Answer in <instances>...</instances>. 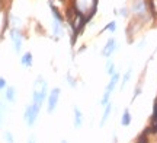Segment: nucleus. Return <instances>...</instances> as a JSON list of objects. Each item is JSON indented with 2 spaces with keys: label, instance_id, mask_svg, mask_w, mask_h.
<instances>
[{
  "label": "nucleus",
  "instance_id": "obj_11",
  "mask_svg": "<svg viewBox=\"0 0 157 143\" xmlns=\"http://www.w3.org/2000/svg\"><path fill=\"white\" fill-rule=\"evenodd\" d=\"M111 109H112V105L108 102V104H106V109H105V113H103V117H102V120H101V127L108 121V118H109V114H111Z\"/></svg>",
  "mask_w": 157,
  "mask_h": 143
},
{
  "label": "nucleus",
  "instance_id": "obj_3",
  "mask_svg": "<svg viewBox=\"0 0 157 143\" xmlns=\"http://www.w3.org/2000/svg\"><path fill=\"white\" fill-rule=\"evenodd\" d=\"M147 5L144 0H135L134 5H132V13H134L135 16L138 18H143L147 15Z\"/></svg>",
  "mask_w": 157,
  "mask_h": 143
},
{
  "label": "nucleus",
  "instance_id": "obj_12",
  "mask_svg": "<svg viewBox=\"0 0 157 143\" xmlns=\"http://www.w3.org/2000/svg\"><path fill=\"white\" fill-rule=\"evenodd\" d=\"M129 123H131V115H129L128 109H125L122 114V118H121V124L122 126H129Z\"/></svg>",
  "mask_w": 157,
  "mask_h": 143
},
{
  "label": "nucleus",
  "instance_id": "obj_10",
  "mask_svg": "<svg viewBox=\"0 0 157 143\" xmlns=\"http://www.w3.org/2000/svg\"><path fill=\"white\" fill-rule=\"evenodd\" d=\"M63 23L60 22V21H56L54 19V22H52V31H54V37L56 38H60L63 35Z\"/></svg>",
  "mask_w": 157,
  "mask_h": 143
},
{
  "label": "nucleus",
  "instance_id": "obj_23",
  "mask_svg": "<svg viewBox=\"0 0 157 143\" xmlns=\"http://www.w3.org/2000/svg\"><path fill=\"white\" fill-rule=\"evenodd\" d=\"M61 143H67V140H63V142Z\"/></svg>",
  "mask_w": 157,
  "mask_h": 143
},
{
  "label": "nucleus",
  "instance_id": "obj_4",
  "mask_svg": "<svg viewBox=\"0 0 157 143\" xmlns=\"http://www.w3.org/2000/svg\"><path fill=\"white\" fill-rule=\"evenodd\" d=\"M117 48H118V42L115 38H109V40L106 41V46L103 47V50H102V56L103 57H111L113 53L117 51Z\"/></svg>",
  "mask_w": 157,
  "mask_h": 143
},
{
  "label": "nucleus",
  "instance_id": "obj_7",
  "mask_svg": "<svg viewBox=\"0 0 157 143\" xmlns=\"http://www.w3.org/2000/svg\"><path fill=\"white\" fill-rule=\"evenodd\" d=\"M83 124V115H82V111L76 107L74 108V127L76 129H80Z\"/></svg>",
  "mask_w": 157,
  "mask_h": 143
},
{
  "label": "nucleus",
  "instance_id": "obj_16",
  "mask_svg": "<svg viewBox=\"0 0 157 143\" xmlns=\"http://www.w3.org/2000/svg\"><path fill=\"white\" fill-rule=\"evenodd\" d=\"M131 73H132V70L129 69L128 72H127V73L124 74V79H122V86H125V83H127V82H128V80H129V77H131Z\"/></svg>",
  "mask_w": 157,
  "mask_h": 143
},
{
  "label": "nucleus",
  "instance_id": "obj_9",
  "mask_svg": "<svg viewBox=\"0 0 157 143\" xmlns=\"http://www.w3.org/2000/svg\"><path fill=\"white\" fill-rule=\"evenodd\" d=\"M118 80H119V74L115 72V73L111 76V80H109V83H108V86H106V92H111V93H112L113 88H115L118 83Z\"/></svg>",
  "mask_w": 157,
  "mask_h": 143
},
{
  "label": "nucleus",
  "instance_id": "obj_21",
  "mask_svg": "<svg viewBox=\"0 0 157 143\" xmlns=\"http://www.w3.org/2000/svg\"><path fill=\"white\" fill-rule=\"evenodd\" d=\"M140 93H141V89H140V88H138V89H135V95H140Z\"/></svg>",
  "mask_w": 157,
  "mask_h": 143
},
{
  "label": "nucleus",
  "instance_id": "obj_18",
  "mask_svg": "<svg viewBox=\"0 0 157 143\" xmlns=\"http://www.w3.org/2000/svg\"><path fill=\"white\" fill-rule=\"evenodd\" d=\"M119 15H121V16H124V18H127V16H128V9H127V7H122V9H121V12H119Z\"/></svg>",
  "mask_w": 157,
  "mask_h": 143
},
{
  "label": "nucleus",
  "instance_id": "obj_6",
  "mask_svg": "<svg viewBox=\"0 0 157 143\" xmlns=\"http://www.w3.org/2000/svg\"><path fill=\"white\" fill-rule=\"evenodd\" d=\"M10 38L13 40L15 42V50L17 53L21 51V48H22V42H23V37H22V32L19 31V29H12L10 31Z\"/></svg>",
  "mask_w": 157,
  "mask_h": 143
},
{
  "label": "nucleus",
  "instance_id": "obj_8",
  "mask_svg": "<svg viewBox=\"0 0 157 143\" xmlns=\"http://www.w3.org/2000/svg\"><path fill=\"white\" fill-rule=\"evenodd\" d=\"M34 63V58H32V54L31 53H25L22 57H21V64L25 66V67H31Z\"/></svg>",
  "mask_w": 157,
  "mask_h": 143
},
{
  "label": "nucleus",
  "instance_id": "obj_5",
  "mask_svg": "<svg viewBox=\"0 0 157 143\" xmlns=\"http://www.w3.org/2000/svg\"><path fill=\"white\" fill-rule=\"evenodd\" d=\"M58 98H60V88H54L50 92V97H48V113H52L56 109Z\"/></svg>",
  "mask_w": 157,
  "mask_h": 143
},
{
  "label": "nucleus",
  "instance_id": "obj_13",
  "mask_svg": "<svg viewBox=\"0 0 157 143\" xmlns=\"http://www.w3.org/2000/svg\"><path fill=\"white\" fill-rule=\"evenodd\" d=\"M6 98H7L9 101H15V88H13V86H9V88H7Z\"/></svg>",
  "mask_w": 157,
  "mask_h": 143
},
{
  "label": "nucleus",
  "instance_id": "obj_14",
  "mask_svg": "<svg viewBox=\"0 0 157 143\" xmlns=\"http://www.w3.org/2000/svg\"><path fill=\"white\" fill-rule=\"evenodd\" d=\"M106 72H108V74H111V76L115 73V64H113V62H111V60H108V63H106Z\"/></svg>",
  "mask_w": 157,
  "mask_h": 143
},
{
  "label": "nucleus",
  "instance_id": "obj_15",
  "mask_svg": "<svg viewBox=\"0 0 157 143\" xmlns=\"http://www.w3.org/2000/svg\"><path fill=\"white\" fill-rule=\"evenodd\" d=\"M105 31H111V32H115V31H117V22H115V21L109 22L106 26H105Z\"/></svg>",
  "mask_w": 157,
  "mask_h": 143
},
{
  "label": "nucleus",
  "instance_id": "obj_19",
  "mask_svg": "<svg viewBox=\"0 0 157 143\" xmlns=\"http://www.w3.org/2000/svg\"><path fill=\"white\" fill-rule=\"evenodd\" d=\"M5 86H6V80L3 77H0V89H3Z\"/></svg>",
  "mask_w": 157,
  "mask_h": 143
},
{
  "label": "nucleus",
  "instance_id": "obj_22",
  "mask_svg": "<svg viewBox=\"0 0 157 143\" xmlns=\"http://www.w3.org/2000/svg\"><path fill=\"white\" fill-rule=\"evenodd\" d=\"M28 143H35V142H34V139L31 137V139H29V142H28Z\"/></svg>",
  "mask_w": 157,
  "mask_h": 143
},
{
  "label": "nucleus",
  "instance_id": "obj_1",
  "mask_svg": "<svg viewBox=\"0 0 157 143\" xmlns=\"http://www.w3.org/2000/svg\"><path fill=\"white\" fill-rule=\"evenodd\" d=\"M98 0H73V9L83 15L87 21L95 15Z\"/></svg>",
  "mask_w": 157,
  "mask_h": 143
},
{
  "label": "nucleus",
  "instance_id": "obj_20",
  "mask_svg": "<svg viewBox=\"0 0 157 143\" xmlns=\"http://www.w3.org/2000/svg\"><path fill=\"white\" fill-rule=\"evenodd\" d=\"M6 139H7V142H9V143H13V139H12L10 133H6Z\"/></svg>",
  "mask_w": 157,
  "mask_h": 143
},
{
  "label": "nucleus",
  "instance_id": "obj_17",
  "mask_svg": "<svg viewBox=\"0 0 157 143\" xmlns=\"http://www.w3.org/2000/svg\"><path fill=\"white\" fill-rule=\"evenodd\" d=\"M66 77H67V80H68V83H70V85H71V86H76V82H74V79L71 77V74L67 73V76H66Z\"/></svg>",
  "mask_w": 157,
  "mask_h": 143
},
{
  "label": "nucleus",
  "instance_id": "obj_2",
  "mask_svg": "<svg viewBox=\"0 0 157 143\" xmlns=\"http://www.w3.org/2000/svg\"><path fill=\"white\" fill-rule=\"evenodd\" d=\"M39 109H41V105H39V104H35V102H32L28 108H26V111H25V118H26L29 126H32V124L35 123Z\"/></svg>",
  "mask_w": 157,
  "mask_h": 143
}]
</instances>
